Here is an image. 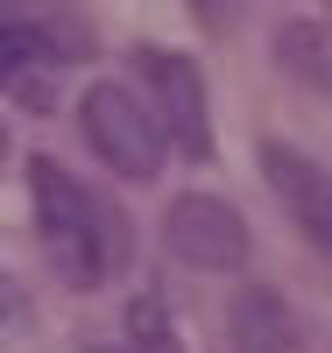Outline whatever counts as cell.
<instances>
[{"label":"cell","instance_id":"30bf717a","mask_svg":"<svg viewBox=\"0 0 332 353\" xmlns=\"http://www.w3.org/2000/svg\"><path fill=\"white\" fill-rule=\"evenodd\" d=\"M21 325H28V297H21V283H14V276H0V346H8Z\"/></svg>","mask_w":332,"mask_h":353},{"label":"cell","instance_id":"ba28073f","mask_svg":"<svg viewBox=\"0 0 332 353\" xmlns=\"http://www.w3.org/2000/svg\"><path fill=\"white\" fill-rule=\"evenodd\" d=\"M57 64V43L43 21H0V85H21L28 71Z\"/></svg>","mask_w":332,"mask_h":353},{"label":"cell","instance_id":"5b68a950","mask_svg":"<svg viewBox=\"0 0 332 353\" xmlns=\"http://www.w3.org/2000/svg\"><path fill=\"white\" fill-rule=\"evenodd\" d=\"M262 176H268V191L283 198V212L304 226V241H318L332 254V170H318L304 149H290V141H262Z\"/></svg>","mask_w":332,"mask_h":353},{"label":"cell","instance_id":"9c48e42d","mask_svg":"<svg viewBox=\"0 0 332 353\" xmlns=\"http://www.w3.org/2000/svg\"><path fill=\"white\" fill-rule=\"evenodd\" d=\"M128 353H184L177 346V325H170V304L156 290L128 297Z\"/></svg>","mask_w":332,"mask_h":353},{"label":"cell","instance_id":"6da1fadb","mask_svg":"<svg viewBox=\"0 0 332 353\" xmlns=\"http://www.w3.org/2000/svg\"><path fill=\"white\" fill-rule=\"evenodd\" d=\"M28 198H36V226H43V248L57 261V276H64L71 290H99L106 269H113L120 219L57 156H28Z\"/></svg>","mask_w":332,"mask_h":353},{"label":"cell","instance_id":"7a4b0ae2","mask_svg":"<svg viewBox=\"0 0 332 353\" xmlns=\"http://www.w3.org/2000/svg\"><path fill=\"white\" fill-rule=\"evenodd\" d=\"M78 128H85L92 156H99L113 176H128V184H156V176H163V156H170V149H163L156 121H148V106L135 99V85H113V78L85 85Z\"/></svg>","mask_w":332,"mask_h":353},{"label":"cell","instance_id":"52a82bcc","mask_svg":"<svg viewBox=\"0 0 332 353\" xmlns=\"http://www.w3.org/2000/svg\"><path fill=\"white\" fill-rule=\"evenodd\" d=\"M276 57H283L290 78L332 92V14H290V21L276 28Z\"/></svg>","mask_w":332,"mask_h":353},{"label":"cell","instance_id":"8fae6325","mask_svg":"<svg viewBox=\"0 0 332 353\" xmlns=\"http://www.w3.org/2000/svg\"><path fill=\"white\" fill-rule=\"evenodd\" d=\"M0 163H8V128H0Z\"/></svg>","mask_w":332,"mask_h":353},{"label":"cell","instance_id":"277c9868","mask_svg":"<svg viewBox=\"0 0 332 353\" xmlns=\"http://www.w3.org/2000/svg\"><path fill=\"white\" fill-rule=\"evenodd\" d=\"M163 248L184 261V269H205V276H233V269H248V219L233 212L226 198L213 191H184V198H170V212H163Z\"/></svg>","mask_w":332,"mask_h":353},{"label":"cell","instance_id":"7c38bea8","mask_svg":"<svg viewBox=\"0 0 332 353\" xmlns=\"http://www.w3.org/2000/svg\"><path fill=\"white\" fill-rule=\"evenodd\" d=\"M85 353H113V346H85Z\"/></svg>","mask_w":332,"mask_h":353},{"label":"cell","instance_id":"3957f363","mask_svg":"<svg viewBox=\"0 0 332 353\" xmlns=\"http://www.w3.org/2000/svg\"><path fill=\"white\" fill-rule=\"evenodd\" d=\"M135 71L148 85V121H156L163 149H184L191 163L213 156V99H205V71L191 64L184 50H163V43H141L135 50Z\"/></svg>","mask_w":332,"mask_h":353},{"label":"cell","instance_id":"8992f818","mask_svg":"<svg viewBox=\"0 0 332 353\" xmlns=\"http://www.w3.org/2000/svg\"><path fill=\"white\" fill-rule=\"evenodd\" d=\"M226 339L233 353H304V318L276 283H240L226 297Z\"/></svg>","mask_w":332,"mask_h":353}]
</instances>
